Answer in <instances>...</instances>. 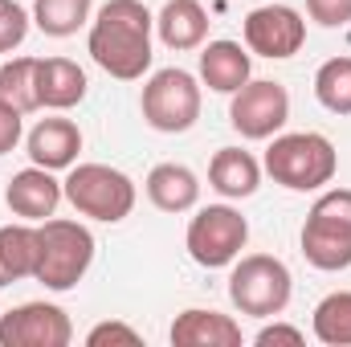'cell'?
<instances>
[{
	"mask_svg": "<svg viewBox=\"0 0 351 347\" xmlns=\"http://www.w3.org/2000/svg\"><path fill=\"white\" fill-rule=\"evenodd\" d=\"M152 29L156 16L143 0H106L90 25V58L119 82H135L152 70Z\"/></svg>",
	"mask_w": 351,
	"mask_h": 347,
	"instance_id": "1",
	"label": "cell"
},
{
	"mask_svg": "<svg viewBox=\"0 0 351 347\" xmlns=\"http://www.w3.org/2000/svg\"><path fill=\"white\" fill-rule=\"evenodd\" d=\"M265 172L290 192H319L339 172V152L319 131L274 135V143L265 147Z\"/></svg>",
	"mask_w": 351,
	"mask_h": 347,
	"instance_id": "2",
	"label": "cell"
},
{
	"mask_svg": "<svg viewBox=\"0 0 351 347\" xmlns=\"http://www.w3.org/2000/svg\"><path fill=\"white\" fill-rule=\"evenodd\" d=\"M94 261V233L78 221L49 217L37 221V270L33 278L45 290H74Z\"/></svg>",
	"mask_w": 351,
	"mask_h": 347,
	"instance_id": "3",
	"label": "cell"
},
{
	"mask_svg": "<svg viewBox=\"0 0 351 347\" xmlns=\"http://www.w3.org/2000/svg\"><path fill=\"white\" fill-rule=\"evenodd\" d=\"M66 188V200L74 204V213H82L90 221H102V225H119L131 217L135 208V180L110 164H74L70 176L62 180Z\"/></svg>",
	"mask_w": 351,
	"mask_h": 347,
	"instance_id": "4",
	"label": "cell"
},
{
	"mask_svg": "<svg viewBox=\"0 0 351 347\" xmlns=\"http://www.w3.org/2000/svg\"><path fill=\"white\" fill-rule=\"evenodd\" d=\"M302 258L327 274L351 265V188H331L311 204L302 225Z\"/></svg>",
	"mask_w": 351,
	"mask_h": 347,
	"instance_id": "5",
	"label": "cell"
},
{
	"mask_svg": "<svg viewBox=\"0 0 351 347\" xmlns=\"http://www.w3.org/2000/svg\"><path fill=\"white\" fill-rule=\"evenodd\" d=\"M290 294H294V278L286 261L274 254H245L229 274V298L241 315L274 319L290 307Z\"/></svg>",
	"mask_w": 351,
	"mask_h": 347,
	"instance_id": "6",
	"label": "cell"
},
{
	"mask_svg": "<svg viewBox=\"0 0 351 347\" xmlns=\"http://www.w3.org/2000/svg\"><path fill=\"white\" fill-rule=\"evenodd\" d=\"M139 106H143V119L152 131H164V135L192 131L200 119V82L180 66L156 70L143 86Z\"/></svg>",
	"mask_w": 351,
	"mask_h": 347,
	"instance_id": "7",
	"label": "cell"
},
{
	"mask_svg": "<svg viewBox=\"0 0 351 347\" xmlns=\"http://www.w3.org/2000/svg\"><path fill=\"white\" fill-rule=\"evenodd\" d=\"M250 241V221L233 208V204H208L200 208L192 221H188V233H184V246L196 265L204 270H221V265H233L241 258Z\"/></svg>",
	"mask_w": 351,
	"mask_h": 347,
	"instance_id": "8",
	"label": "cell"
},
{
	"mask_svg": "<svg viewBox=\"0 0 351 347\" xmlns=\"http://www.w3.org/2000/svg\"><path fill=\"white\" fill-rule=\"evenodd\" d=\"M290 119V94L282 82L269 78H250L241 90H233L229 102V123L245 139H274Z\"/></svg>",
	"mask_w": 351,
	"mask_h": 347,
	"instance_id": "9",
	"label": "cell"
},
{
	"mask_svg": "<svg viewBox=\"0 0 351 347\" xmlns=\"http://www.w3.org/2000/svg\"><path fill=\"white\" fill-rule=\"evenodd\" d=\"M306 45V21L298 8L290 4H262L245 16V49L269 58V62H286Z\"/></svg>",
	"mask_w": 351,
	"mask_h": 347,
	"instance_id": "10",
	"label": "cell"
},
{
	"mask_svg": "<svg viewBox=\"0 0 351 347\" xmlns=\"http://www.w3.org/2000/svg\"><path fill=\"white\" fill-rule=\"evenodd\" d=\"M74 323L53 302H21L0 315V347H66Z\"/></svg>",
	"mask_w": 351,
	"mask_h": 347,
	"instance_id": "11",
	"label": "cell"
},
{
	"mask_svg": "<svg viewBox=\"0 0 351 347\" xmlns=\"http://www.w3.org/2000/svg\"><path fill=\"white\" fill-rule=\"evenodd\" d=\"M62 196H66V188L53 180L49 168H37V164L16 172L8 180V188H4V204L16 217H25V221H49L58 213Z\"/></svg>",
	"mask_w": 351,
	"mask_h": 347,
	"instance_id": "12",
	"label": "cell"
},
{
	"mask_svg": "<svg viewBox=\"0 0 351 347\" xmlns=\"http://www.w3.org/2000/svg\"><path fill=\"white\" fill-rule=\"evenodd\" d=\"M25 147H29V160H33L37 168L62 172V168H74V164H78L82 131H78V123H70V119H41V123L29 131Z\"/></svg>",
	"mask_w": 351,
	"mask_h": 347,
	"instance_id": "13",
	"label": "cell"
},
{
	"mask_svg": "<svg viewBox=\"0 0 351 347\" xmlns=\"http://www.w3.org/2000/svg\"><path fill=\"white\" fill-rule=\"evenodd\" d=\"M37 106L70 110L86 98V70L70 58H37Z\"/></svg>",
	"mask_w": 351,
	"mask_h": 347,
	"instance_id": "14",
	"label": "cell"
},
{
	"mask_svg": "<svg viewBox=\"0 0 351 347\" xmlns=\"http://www.w3.org/2000/svg\"><path fill=\"white\" fill-rule=\"evenodd\" d=\"M254 62L250 49H241L237 41H208L200 49V82L217 94H233L250 82Z\"/></svg>",
	"mask_w": 351,
	"mask_h": 347,
	"instance_id": "15",
	"label": "cell"
},
{
	"mask_svg": "<svg viewBox=\"0 0 351 347\" xmlns=\"http://www.w3.org/2000/svg\"><path fill=\"white\" fill-rule=\"evenodd\" d=\"M176 347H241V327L221 311H180L172 323Z\"/></svg>",
	"mask_w": 351,
	"mask_h": 347,
	"instance_id": "16",
	"label": "cell"
},
{
	"mask_svg": "<svg viewBox=\"0 0 351 347\" xmlns=\"http://www.w3.org/2000/svg\"><path fill=\"white\" fill-rule=\"evenodd\" d=\"M156 33L160 41L184 53V49H200L204 37H208V12L200 0H168L156 16Z\"/></svg>",
	"mask_w": 351,
	"mask_h": 347,
	"instance_id": "17",
	"label": "cell"
},
{
	"mask_svg": "<svg viewBox=\"0 0 351 347\" xmlns=\"http://www.w3.org/2000/svg\"><path fill=\"white\" fill-rule=\"evenodd\" d=\"M143 188H147V200L164 213H188L200 200V180L184 164H156L143 180Z\"/></svg>",
	"mask_w": 351,
	"mask_h": 347,
	"instance_id": "18",
	"label": "cell"
},
{
	"mask_svg": "<svg viewBox=\"0 0 351 347\" xmlns=\"http://www.w3.org/2000/svg\"><path fill=\"white\" fill-rule=\"evenodd\" d=\"M208 184L225 200H245L262 184V164L250 152H241V147H221L213 156V164H208Z\"/></svg>",
	"mask_w": 351,
	"mask_h": 347,
	"instance_id": "19",
	"label": "cell"
},
{
	"mask_svg": "<svg viewBox=\"0 0 351 347\" xmlns=\"http://www.w3.org/2000/svg\"><path fill=\"white\" fill-rule=\"evenodd\" d=\"M37 270V225H0V290L33 278Z\"/></svg>",
	"mask_w": 351,
	"mask_h": 347,
	"instance_id": "20",
	"label": "cell"
},
{
	"mask_svg": "<svg viewBox=\"0 0 351 347\" xmlns=\"http://www.w3.org/2000/svg\"><path fill=\"white\" fill-rule=\"evenodd\" d=\"M94 0H33V21L45 37H74L90 21Z\"/></svg>",
	"mask_w": 351,
	"mask_h": 347,
	"instance_id": "21",
	"label": "cell"
},
{
	"mask_svg": "<svg viewBox=\"0 0 351 347\" xmlns=\"http://www.w3.org/2000/svg\"><path fill=\"white\" fill-rule=\"evenodd\" d=\"M315 339L327 347H351V290H335L315 307Z\"/></svg>",
	"mask_w": 351,
	"mask_h": 347,
	"instance_id": "22",
	"label": "cell"
},
{
	"mask_svg": "<svg viewBox=\"0 0 351 347\" xmlns=\"http://www.w3.org/2000/svg\"><path fill=\"white\" fill-rule=\"evenodd\" d=\"M315 98L331 115H351V58H331L315 74Z\"/></svg>",
	"mask_w": 351,
	"mask_h": 347,
	"instance_id": "23",
	"label": "cell"
},
{
	"mask_svg": "<svg viewBox=\"0 0 351 347\" xmlns=\"http://www.w3.org/2000/svg\"><path fill=\"white\" fill-rule=\"evenodd\" d=\"M37 58H12L0 66V98H8L16 110H37Z\"/></svg>",
	"mask_w": 351,
	"mask_h": 347,
	"instance_id": "24",
	"label": "cell"
},
{
	"mask_svg": "<svg viewBox=\"0 0 351 347\" xmlns=\"http://www.w3.org/2000/svg\"><path fill=\"white\" fill-rule=\"evenodd\" d=\"M29 37V12L16 0H0V53H12Z\"/></svg>",
	"mask_w": 351,
	"mask_h": 347,
	"instance_id": "25",
	"label": "cell"
},
{
	"mask_svg": "<svg viewBox=\"0 0 351 347\" xmlns=\"http://www.w3.org/2000/svg\"><path fill=\"white\" fill-rule=\"evenodd\" d=\"M306 12L323 29H343V25H351V0H306Z\"/></svg>",
	"mask_w": 351,
	"mask_h": 347,
	"instance_id": "26",
	"label": "cell"
},
{
	"mask_svg": "<svg viewBox=\"0 0 351 347\" xmlns=\"http://www.w3.org/2000/svg\"><path fill=\"white\" fill-rule=\"evenodd\" d=\"M25 135V110H16L8 98H0V156H8Z\"/></svg>",
	"mask_w": 351,
	"mask_h": 347,
	"instance_id": "27",
	"label": "cell"
},
{
	"mask_svg": "<svg viewBox=\"0 0 351 347\" xmlns=\"http://www.w3.org/2000/svg\"><path fill=\"white\" fill-rule=\"evenodd\" d=\"M90 347H106V344H143V335L135 331V327H127V323H98V327H90L86 335Z\"/></svg>",
	"mask_w": 351,
	"mask_h": 347,
	"instance_id": "28",
	"label": "cell"
},
{
	"mask_svg": "<svg viewBox=\"0 0 351 347\" xmlns=\"http://www.w3.org/2000/svg\"><path fill=\"white\" fill-rule=\"evenodd\" d=\"M254 344H258V347H269V344L302 347V344H306V335H302L298 327H290V323H269V327H262V331L254 335Z\"/></svg>",
	"mask_w": 351,
	"mask_h": 347,
	"instance_id": "29",
	"label": "cell"
}]
</instances>
